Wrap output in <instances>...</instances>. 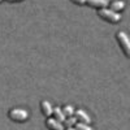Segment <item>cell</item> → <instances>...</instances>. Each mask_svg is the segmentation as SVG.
<instances>
[{
    "label": "cell",
    "instance_id": "6da1fadb",
    "mask_svg": "<svg viewBox=\"0 0 130 130\" xmlns=\"http://www.w3.org/2000/svg\"><path fill=\"white\" fill-rule=\"evenodd\" d=\"M98 16H99L102 20L109 22V24H117V22H120V20H121V14L120 13L109 9L108 7L107 8H102V9H98Z\"/></svg>",
    "mask_w": 130,
    "mask_h": 130
},
{
    "label": "cell",
    "instance_id": "7a4b0ae2",
    "mask_svg": "<svg viewBox=\"0 0 130 130\" xmlns=\"http://www.w3.org/2000/svg\"><path fill=\"white\" fill-rule=\"evenodd\" d=\"M8 117L14 122H25L26 120H29V112L22 108H13L9 111Z\"/></svg>",
    "mask_w": 130,
    "mask_h": 130
},
{
    "label": "cell",
    "instance_id": "3957f363",
    "mask_svg": "<svg viewBox=\"0 0 130 130\" xmlns=\"http://www.w3.org/2000/svg\"><path fill=\"white\" fill-rule=\"evenodd\" d=\"M116 39L120 44L122 52L125 53V56L129 57L130 56V40H129V37L125 31H118L116 34Z\"/></svg>",
    "mask_w": 130,
    "mask_h": 130
},
{
    "label": "cell",
    "instance_id": "277c9868",
    "mask_svg": "<svg viewBox=\"0 0 130 130\" xmlns=\"http://www.w3.org/2000/svg\"><path fill=\"white\" fill-rule=\"evenodd\" d=\"M74 117L77 118V121H79V122H85V124L91 122V117L82 109H75L74 111Z\"/></svg>",
    "mask_w": 130,
    "mask_h": 130
},
{
    "label": "cell",
    "instance_id": "5b68a950",
    "mask_svg": "<svg viewBox=\"0 0 130 130\" xmlns=\"http://www.w3.org/2000/svg\"><path fill=\"white\" fill-rule=\"evenodd\" d=\"M46 126L48 127V129H51V130H62L65 126L60 122V121H57V120H55V118H51V117H47V120H46Z\"/></svg>",
    "mask_w": 130,
    "mask_h": 130
},
{
    "label": "cell",
    "instance_id": "8992f818",
    "mask_svg": "<svg viewBox=\"0 0 130 130\" xmlns=\"http://www.w3.org/2000/svg\"><path fill=\"white\" fill-rule=\"evenodd\" d=\"M86 4L95 9H102L107 8L109 3H108V0H86Z\"/></svg>",
    "mask_w": 130,
    "mask_h": 130
},
{
    "label": "cell",
    "instance_id": "52a82bcc",
    "mask_svg": "<svg viewBox=\"0 0 130 130\" xmlns=\"http://www.w3.org/2000/svg\"><path fill=\"white\" fill-rule=\"evenodd\" d=\"M52 109H53V107H52V104L48 100H43L40 103V111H42V113L46 117L52 116Z\"/></svg>",
    "mask_w": 130,
    "mask_h": 130
},
{
    "label": "cell",
    "instance_id": "ba28073f",
    "mask_svg": "<svg viewBox=\"0 0 130 130\" xmlns=\"http://www.w3.org/2000/svg\"><path fill=\"white\" fill-rule=\"evenodd\" d=\"M108 7H109V9L120 13L121 10L125 9V2L124 0H115V2H111L109 4H108Z\"/></svg>",
    "mask_w": 130,
    "mask_h": 130
},
{
    "label": "cell",
    "instance_id": "9c48e42d",
    "mask_svg": "<svg viewBox=\"0 0 130 130\" xmlns=\"http://www.w3.org/2000/svg\"><path fill=\"white\" fill-rule=\"evenodd\" d=\"M52 116H53V118H55V120L60 121L61 124L64 122V120H65V118H67V116L64 115V112H62V109H61L60 107L53 108V109H52Z\"/></svg>",
    "mask_w": 130,
    "mask_h": 130
},
{
    "label": "cell",
    "instance_id": "30bf717a",
    "mask_svg": "<svg viewBox=\"0 0 130 130\" xmlns=\"http://www.w3.org/2000/svg\"><path fill=\"white\" fill-rule=\"evenodd\" d=\"M75 122H77V118H75L74 115H73V116H69V117L65 118L64 122H62V125H64V126H67V127H73Z\"/></svg>",
    "mask_w": 130,
    "mask_h": 130
},
{
    "label": "cell",
    "instance_id": "8fae6325",
    "mask_svg": "<svg viewBox=\"0 0 130 130\" xmlns=\"http://www.w3.org/2000/svg\"><path fill=\"white\" fill-rule=\"evenodd\" d=\"M61 109H62V112H64V115L65 116H67V117H69V116H73L74 115V107L73 105H70V104H67V105H64L62 108H61Z\"/></svg>",
    "mask_w": 130,
    "mask_h": 130
},
{
    "label": "cell",
    "instance_id": "7c38bea8",
    "mask_svg": "<svg viewBox=\"0 0 130 130\" xmlns=\"http://www.w3.org/2000/svg\"><path fill=\"white\" fill-rule=\"evenodd\" d=\"M74 127L77 130H91L90 124H85V122H79V121H77L74 124Z\"/></svg>",
    "mask_w": 130,
    "mask_h": 130
},
{
    "label": "cell",
    "instance_id": "4fadbf2b",
    "mask_svg": "<svg viewBox=\"0 0 130 130\" xmlns=\"http://www.w3.org/2000/svg\"><path fill=\"white\" fill-rule=\"evenodd\" d=\"M70 2L75 5H85L86 4V0H70Z\"/></svg>",
    "mask_w": 130,
    "mask_h": 130
},
{
    "label": "cell",
    "instance_id": "5bb4252c",
    "mask_svg": "<svg viewBox=\"0 0 130 130\" xmlns=\"http://www.w3.org/2000/svg\"><path fill=\"white\" fill-rule=\"evenodd\" d=\"M9 3H20V2H24V0H8Z\"/></svg>",
    "mask_w": 130,
    "mask_h": 130
},
{
    "label": "cell",
    "instance_id": "9a60e30c",
    "mask_svg": "<svg viewBox=\"0 0 130 130\" xmlns=\"http://www.w3.org/2000/svg\"><path fill=\"white\" fill-rule=\"evenodd\" d=\"M111 2H115V0H108V3H111Z\"/></svg>",
    "mask_w": 130,
    "mask_h": 130
},
{
    "label": "cell",
    "instance_id": "2e32d148",
    "mask_svg": "<svg viewBox=\"0 0 130 130\" xmlns=\"http://www.w3.org/2000/svg\"><path fill=\"white\" fill-rule=\"evenodd\" d=\"M2 2H3V0H0V3H2Z\"/></svg>",
    "mask_w": 130,
    "mask_h": 130
}]
</instances>
